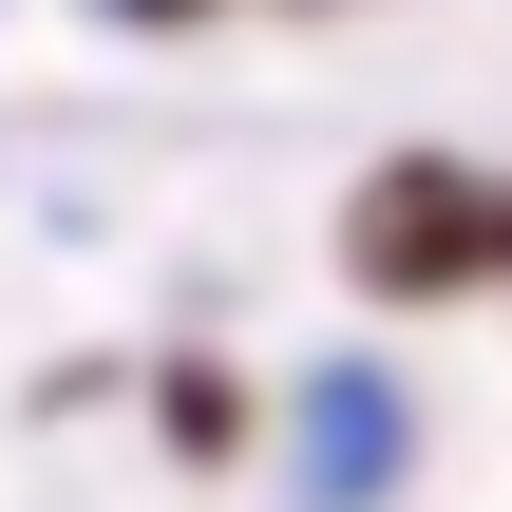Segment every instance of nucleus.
<instances>
[{"mask_svg": "<svg viewBox=\"0 0 512 512\" xmlns=\"http://www.w3.org/2000/svg\"><path fill=\"white\" fill-rule=\"evenodd\" d=\"M114 19H228V0H114Z\"/></svg>", "mask_w": 512, "mask_h": 512, "instance_id": "obj_4", "label": "nucleus"}, {"mask_svg": "<svg viewBox=\"0 0 512 512\" xmlns=\"http://www.w3.org/2000/svg\"><path fill=\"white\" fill-rule=\"evenodd\" d=\"M342 285L361 304H456V285H512V190L456 171V152H380L342 190Z\"/></svg>", "mask_w": 512, "mask_h": 512, "instance_id": "obj_1", "label": "nucleus"}, {"mask_svg": "<svg viewBox=\"0 0 512 512\" xmlns=\"http://www.w3.org/2000/svg\"><path fill=\"white\" fill-rule=\"evenodd\" d=\"M418 475V380L399 361H304L285 380V512H380Z\"/></svg>", "mask_w": 512, "mask_h": 512, "instance_id": "obj_2", "label": "nucleus"}, {"mask_svg": "<svg viewBox=\"0 0 512 512\" xmlns=\"http://www.w3.org/2000/svg\"><path fill=\"white\" fill-rule=\"evenodd\" d=\"M152 437H171V456H228V437H247V380H228V361H152Z\"/></svg>", "mask_w": 512, "mask_h": 512, "instance_id": "obj_3", "label": "nucleus"}]
</instances>
